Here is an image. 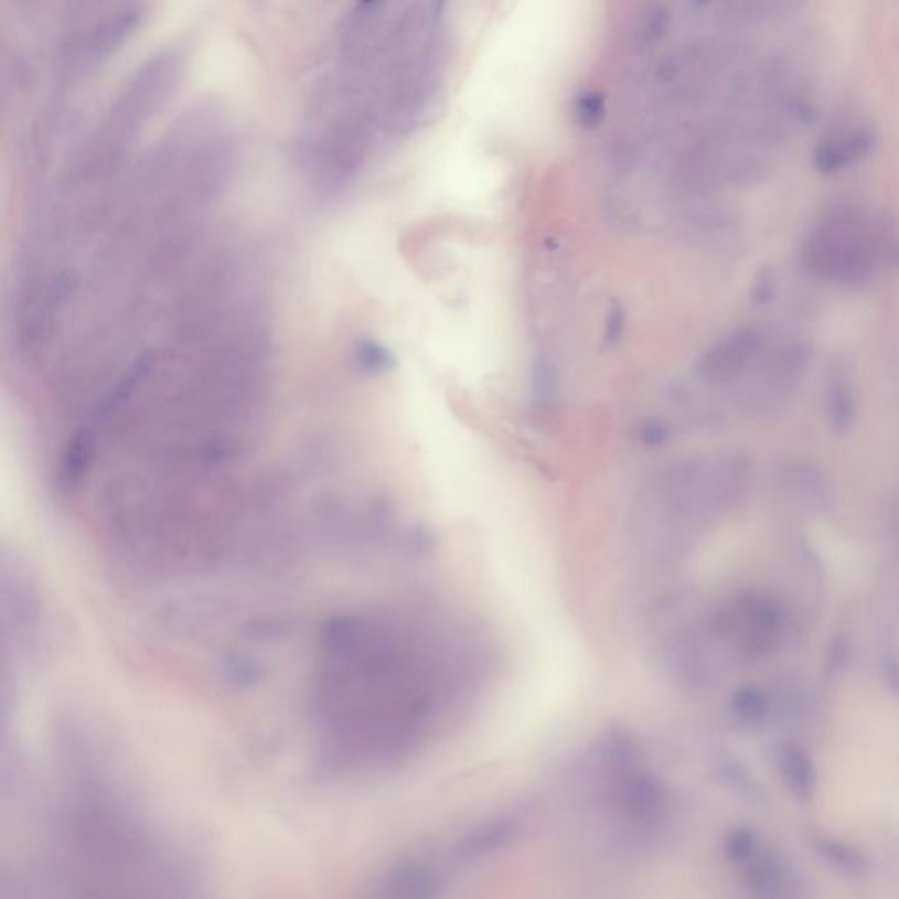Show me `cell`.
Masks as SVG:
<instances>
[{
	"label": "cell",
	"instance_id": "6da1fadb",
	"mask_svg": "<svg viewBox=\"0 0 899 899\" xmlns=\"http://www.w3.org/2000/svg\"><path fill=\"white\" fill-rule=\"evenodd\" d=\"M52 810L58 899H210L195 869L79 729H62Z\"/></svg>",
	"mask_w": 899,
	"mask_h": 899
},
{
	"label": "cell",
	"instance_id": "7a4b0ae2",
	"mask_svg": "<svg viewBox=\"0 0 899 899\" xmlns=\"http://www.w3.org/2000/svg\"><path fill=\"white\" fill-rule=\"evenodd\" d=\"M810 269L842 285L868 281L878 267L899 266V234L891 222L859 207H831L806 239Z\"/></svg>",
	"mask_w": 899,
	"mask_h": 899
},
{
	"label": "cell",
	"instance_id": "3957f363",
	"mask_svg": "<svg viewBox=\"0 0 899 899\" xmlns=\"http://www.w3.org/2000/svg\"><path fill=\"white\" fill-rule=\"evenodd\" d=\"M761 343L758 329L736 328L720 338L705 352L697 364L699 376L708 382H726L740 375L752 361Z\"/></svg>",
	"mask_w": 899,
	"mask_h": 899
},
{
	"label": "cell",
	"instance_id": "277c9868",
	"mask_svg": "<svg viewBox=\"0 0 899 899\" xmlns=\"http://www.w3.org/2000/svg\"><path fill=\"white\" fill-rule=\"evenodd\" d=\"M875 145L874 132L865 127L821 139L812 150V165L821 174H835L865 159Z\"/></svg>",
	"mask_w": 899,
	"mask_h": 899
},
{
	"label": "cell",
	"instance_id": "5b68a950",
	"mask_svg": "<svg viewBox=\"0 0 899 899\" xmlns=\"http://www.w3.org/2000/svg\"><path fill=\"white\" fill-rule=\"evenodd\" d=\"M779 771L783 785L796 800L809 801L817 789L814 762L798 745H783L779 752Z\"/></svg>",
	"mask_w": 899,
	"mask_h": 899
},
{
	"label": "cell",
	"instance_id": "8992f818",
	"mask_svg": "<svg viewBox=\"0 0 899 899\" xmlns=\"http://www.w3.org/2000/svg\"><path fill=\"white\" fill-rule=\"evenodd\" d=\"M827 409H830L831 420L836 429H847L853 424L856 403H854L853 388L845 376H831L830 384H827Z\"/></svg>",
	"mask_w": 899,
	"mask_h": 899
},
{
	"label": "cell",
	"instance_id": "52a82bcc",
	"mask_svg": "<svg viewBox=\"0 0 899 899\" xmlns=\"http://www.w3.org/2000/svg\"><path fill=\"white\" fill-rule=\"evenodd\" d=\"M761 847L758 833L747 826L735 827L724 839V853L736 868L743 865L745 860H749Z\"/></svg>",
	"mask_w": 899,
	"mask_h": 899
},
{
	"label": "cell",
	"instance_id": "ba28073f",
	"mask_svg": "<svg viewBox=\"0 0 899 899\" xmlns=\"http://www.w3.org/2000/svg\"><path fill=\"white\" fill-rule=\"evenodd\" d=\"M510 830H512V826L506 824V822H494V824H486L482 830L473 831V833L462 842V856H478V854H483L485 850H489V848L497 847V844L509 838Z\"/></svg>",
	"mask_w": 899,
	"mask_h": 899
},
{
	"label": "cell",
	"instance_id": "9c48e42d",
	"mask_svg": "<svg viewBox=\"0 0 899 899\" xmlns=\"http://www.w3.org/2000/svg\"><path fill=\"white\" fill-rule=\"evenodd\" d=\"M732 711L745 724H758L768 714V702L758 688H743L732 699Z\"/></svg>",
	"mask_w": 899,
	"mask_h": 899
},
{
	"label": "cell",
	"instance_id": "30bf717a",
	"mask_svg": "<svg viewBox=\"0 0 899 899\" xmlns=\"http://www.w3.org/2000/svg\"><path fill=\"white\" fill-rule=\"evenodd\" d=\"M817 847L822 856L827 857L833 865L839 866L842 869L859 871V869L865 868V857L859 856L856 848L850 847V845L835 842V839H817Z\"/></svg>",
	"mask_w": 899,
	"mask_h": 899
},
{
	"label": "cell",
	"instance_id": "8fae6325",
	"mask_svg": "<svg viewBox=\"0 0 899 899\" xmlns=\"http://www.w3.org/2000/svg\"><path fill=\"white\" fill-rule=\"evenodd\" d=\"M638 436H640V441L645 447H661L670 439V427L659 418H650V420L642 424V427L638 430Z\"/></svg>",
	"mask_w": 899,
	"mask_h": 899
},
{
	"label": "cell",
	"instance_id": "7c38bea8",
	"mask_svg": "<svg viewBox=\"0 0 899 899\" xmlns=\"http://www.w3.org/2000/svg\"><path fill=\"white\" fill-rule=\"evenodd\" d=\"M773 272L764 269V271L759 272L758 280L753 281L752 299L753 301L758 302V304H764V302H768L771 298H773Z\"/></svg>",
	"mask_w": 899,
	"mask_h": 899
}]
</instances>
